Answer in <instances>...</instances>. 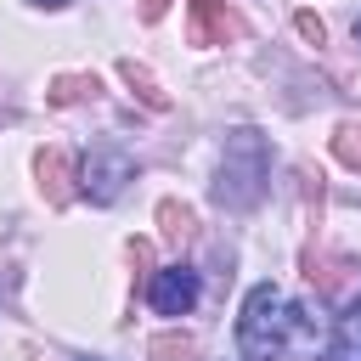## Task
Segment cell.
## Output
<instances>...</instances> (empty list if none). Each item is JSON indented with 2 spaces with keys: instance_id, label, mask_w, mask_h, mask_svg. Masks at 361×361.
I'll return each instance as SVG.
<instances>
[{
  "instance_id": "30bf717a",
  "label": "cell",
  "mask_w": 361,
  "mask_h": 361,
  "mask_svg": "<svg viewBox=\"0 0 361 361\" xmlns=\"http://www.w3.org/2000/svg\"><path fill=\"white\" fill-rule=\"evenodd\" d=\"M79 361H85V355H79Z\"/></svg>"
},
{
  "instance_id": "52a82bcc",
  "label": "cell",
  "mask_w": 361,
  "mask_h": 361,
  "mask_svg": "<svg viewBox=\"0 0 361 361\" xmlns=\"http://www.w3.org/2000/svg\"><path fill=\"white\" fill-rule=\"evenodd\" d=\"M152 355H164V361H192V344H175V338H158V344H152Z\"/></svg>"
},
{
  "instance_id": "ba28073f",
  "label": "cell",
  "mask_w": 361,
  "mask_h": 361,
  "mask_svg": "<svg viewBox=\"0 0 361 361\" xmlns=\"http://www.w3.org/2000/svg\"><path fill=\"white\" fill-rule=\"evenodd\" d=\"M34 6H68V0H34Z\"/></svg>"
},
{
  "instance_id": "6da1fadb",
  "label": "cell",
  "mask_w": 361,
  "mask_h": 361,
  "mask_svg": "<svg viewBox=\"0 0 361 361\" xmlns=\"http://www.w3.org/2000/svg\"><path fill=\"white\" fill-rule=\"evenodd\" d=\"M310 327V310H299L276 282H259L248 288L243 299V316H237V350L243 361H276L288 350H305V333Z\"/></svg>"
},
{
  "instance_id": "277c9868",
  "label": "cell",
  "mask_w": 361,
  "mask_h": 361,
  "mask_svg": "<svg viewBox=\"0 0 361 361\" xmlns=\"http://www.w3.org/2000/svg\"><path fill=\"white\" fill-rule=\"evenodd\" d=\"M265 169H271V158H265V147H254L248 152V164H237L231 152H226V164H220V186H214V197L220 203H254L259 197V180H265Z\"/></svg>"
},
{
  "instance_id": "9c48e42d",
  "label": "cell",
  "mask_w": 361,
  "mask_h": 361,
  "mask_svg": "<svg viewBox=\"0 0 361 361\" xmlns=\"http://www.w3.org/2000/svg\"><path fill=\"white\" fill-rule=\"evenodd\" d=\"M355 45H361V23H355Z\"/></svg>"
},
{
  "instance_id": "8992f818",
  "label": "cell",
  "mask_w": 361,
  "mask_h": 361,
  "mask_svg": "<svg viewBox=\"0 0 361 361\" xmlns=\"http://www.w3.org/2000/svg\"><path fill=\"white\" fill-rule=\"evenodd\" d=\"M338 152H344L350 164H361V130H355V124H344V130H338Z\"/></svg>"
},
{
  "instance_id": "5b68a950",
  "label": "cell",
  "mask_w": 361,
  "mask_h": 361,
  "mask_svg": "<svg viewBox=\"0 0 361 361\" xmlns=\"http://www.w3.org/2000/svg\"><path fill=\"white\" fill-rule=\"evenodd\" d=\"M327 361H361V299L338 316V333H333V350Z\"/></svg>"
},
{
  "instance_id": "7a4b0ae2",
  "label": "cell",
  "mask_w": 361,
  "mask_h": 361,
  "mask_svg": "<svg viewBox=\"0 0 361 361\" xmlns=\"http://www.w3.org/2000/svg\"><path fill=\"white\" fill-rule=\"evenodd\" d=\"M79 175H85V197H90V203H113V197L124 192V180L135 175V164H130L118 147H96Z\"/></svg>"
},
{
  "instance_id": "3957f363",
  "label": "cell",
  "mask_w": 361,
  "mask_h": 361,
  "mask_svg": "<svg viewBox=\"0 0 361 361\" xmlns=\"http://www.w3.org/2000/svg\"><path fill=\"white\" fill-rule=\"evenodd\" d=\"M197 271H186V265H164V271H152V282H147V305L158 310V316H186L192 305H197Z\"/></svg>"
}]
</instances>
